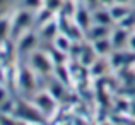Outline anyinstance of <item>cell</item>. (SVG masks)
<instances>
[{"mask_svg": "<svg viewBox=\"0 0 135 125\" xmlns=\"http://www.w3.org/2000/svg\"><path fill=\"white\" fill-rule=\"evenodd\" d=\"M31 65H33L40 74H48V72H51V69H53V65L48 60V57H46L45 53H41V52L33 53V57H31Z\"/></svg>", "mask_w": 135, "mask_h": 125, "instance_id": "6da1fadb", "label": "cell"}, {"mask_svg": "<svg viewBox=\"0 0 135 125\" xmlns=\"http://www.w3.org/2000/svg\"><path fill=\"white\" fill-rule=\"evenodd\" d=\"M36 106L45 115H50V113L55 110V98H53L50 92H40V94L36 96Z\"/></svg>", "mask_w": 135, "mask_h": 125, "instance_id": "7a4b0ae2", "label": "cell"}, {"mask_svg": "<svg viewBox=\"0 0 135 125\" xmlns=\"http://www.w3.org/2000/svg\"><path fill=\"white\" fill-rule=\"evenodd\" d=\"M108 10H109V14H111L113 21H122V19H125L127 16H130V10H128V7H127V3L115 2Z\"/></svg>", "mask_w": 135, "mask_h": 125, "instance_id": "3957f363", "label": "cell"}, {"mask_svg": "<svg viewBox=\"0 0 135 125\" xmlns=\"http://www.w3.org/2000/svg\"><path fill=\"white\" fill-rule=\"evenodd\" d=\"M109 40H111L113 48H122V46L125 45V43L128 41L130 38H128V33H127V31L123 29V27H120V29H115V31L111 33Z\"/></svg>", "mask_w": 135, "mask_h": 125, "instance_id": "277c9868", "label": "cell"}, {"mask_svg": "<svg viewBox=\"0 0 135 125\" xmlns=\"http://www.w3.org/2000/svg\"><path fill=\"white\" fill-rule=\"evenodd\" d=\"M87 33H89V38H91L92 41L101 40V38H106V36H108V26L94 22V24L89 27V29H87Z\"/></svg>", "mask_w": 135, "mask_h": 125, "instance_id": "5b68a950", "label": "cell"}, {"mask_svg": "<svg viewBox=\"0 0 135 125\" xmlns=\"http://www.w3.org/2000/svg\"><path fill=\"white\" fill-rule=\"evenodd\" d=\"M63 84L65 82H62V81H56V77L50 82L48 86V92L53 96L55 99H62L63 96H65V89H63Z\"/></svg>", "mask_w": 135, "mask_h": 125, "instance_id": "8992f818", "label": "cell"}, {"mask_svg": "<svg viewBox=\"0 0 135 125\" xmlns=\"http://www.w3.org/2000/svg\"><path fill=\"white\" fill-rule=\"evenodd\" d=\"M92 48H94V52L98 53V55H106V53L113 48V45H111V40H109V38H101V40L94 41Z\"/></svg>", "mask_w": 135, "mask_h": 125, "instance_id": "52a82bcc", "label": "cell"}, {"mask_svg": "<svg viewBox=\"0 0 135 125\" xmlns=\"http://www.w3.org/2000/svg\"><path fill=\"white\" fill-rule=\"evenodd\" d=\"M34 45H36V34L27 33L19 41V52H29V50L34 48Z\"/></svg>", "mask_w": 135, "mask_h": 125, "instance_id": "ba28073f", "label": "cell"}, {"mask_svg": "<svg viewBox=\"0 0 135 125\" xmlns=\"http://www.w3.org/2000/svg\"><path fill=\"white\" fill-rule=\"evenodd\" d=\"M75 19H77V26L82 27V29H89L91 27V16L87 12V9H79L75 14Z\"/></svg>", "mask_w": 135, "mask_h": 125, "instance_id": "9c48e42d", "label": "cell"}, {"mask_svg": "<svg viewBox=\"0 0 135 125\" xmlns=\"http://www.w3.org/2000/svg\"><path fill=\"white\" fill-rule=\"evenodd\" d=\"M94 57H96V52L94 48H89V46H84L80 50V63L84 67H91L94 63Z\"/></svg>", "mask_w": 135, "mask_h": 125, "instance_id": "30bf717a", "label": "cell"}, {"mask_svg": "<svg viewBox=\"0 0 135 125\" xmlns=\"http://www.w3.org/2000/svg\"><path fill=\"white\" fill-rule=\"evenodd\" d=\"M92 17H94V22L104 24V26L111 24V21H113V17H111V14H109V10H96V12L92 14Z\"/></svg>", "mask_w": 135, "mask_h": 125, "instance_id": "8fae6325", "label": "cell"}, {"mask_svg": "<svg viewBox=\"0 0 135 125\" xmlns=\"http://www.w3.org/2000/svg\"><path fill=\"white\" fill-rule=\"evenodd\" d=\"M21 86H22L24 89H27V91L34 89V77L27 69H24L22 72H21Z\"/></svg>", "mask_w": 135, "mask_h": 125, "instance_id": "7c38bea8", "label": "cell"}, {"mask_svg": "<svg viewBox=\"0 0 135 125\" xmlns=\"http://www.w3.org/2000/svg\"><path fill=\"white\" fill-rule=\"evenodd\" d=\"M53 43H55V48L58 50V52L67 53V52L70 50V40H69L67 36H63V34H60V36H55Z\"/></svg>", "mask_w": 135, "mask_h": 125, "instance_id": "4fadbf2b", "label": "cell"}, {"mask_svg": "<svg viewBox=\"0 0 135 125\" xmlns=\"http://www.w3.org/2000/svg\"><path fill=\"white\" fill-rule=\"evenodd\" d=\"M55 33H56V22H46L43 27H41V36L45 40H55Z\"/></svg>", "mask_w": 135, "mask_h": 125, "instance_id": "5bb4252c", "label": "cell"}, {"mask_svg": "<svg viewBox=\"0 0 135 125\" xmlns=\"http://www.w3.org/2000/svg\"><path fill=\"white\" fill-rule=\"evenodd\" d=\"M45 3H46V10H58L60 7L63 5V0H45Z\"/></svg>", "mask_w": 135, "mask_h": 125, "instance_id": "9a60e30c", "label": "cell"}, {"mask_svg": "<svg viewBox=\"0 0 135 125\" xmlns=\"http://www.w3.org/2000/svg\"><path fill=\"white\" fill-rule=\"evenodd\" d=\"M103 72H104V62L99 60V62H94L91 65V74L92 76H99V74H103Z\"/></svg>", "mask_w": 135, "mask_h": 125, "instance_id": "2e32d148", "label": "cell"}, {"mask_svg": "<svg viewBox=\"0 0 135 125\" xmlns=\"http://www.w3.org/2000/svg\"><path fill=\"white\" fill-rule=\"evenodd\" d=\"M22 3H24V7H26V9L36 10V9H40V7H41L43 0H22Z\"/></svg>", "mask_w": 135, "mask_h": 125, "instance_id": "e0dca14e", "label": "cell"}, {"mask_svg": "<svg viewBox=\"0 0 135 125\" xmlns=\"http://www.w3.org/2000/svg\"><path fill=\"white\" fill-rule=\"evenodd\" d=\"M7 34H9V19L3 17V21H2V36L7 38Z\"/></svg>", "mask_w": 135, "mask_h": 125, "instance_id": "ac0fdd59", "label": "cell"}, {"mask_svg": "<svg viewBox=\"0 0 135 125\" xmlns=\"http://www.w3.org/2000/svg\"><path fill=\"white\" fill-rule=\"evenodd\" d=\"M98 3H101V0H86V5L89 7V9H94Z\"/></svg>", "mask_w": 135, "mask_h": 125, "instance_id": "d6986e66", "label": "cell"}, {"mask_svg": "<svg viewBox=\"0 0 135 125\" xmlns=\"http://www.w3.org/2000/svg\"><path fill=\"white\" fill-rule=\"evenodd\" d=\"M128 43H130V48H132L133 52H135V36H132V38H130V40H128Z\"/></svg>", "mask_w": 135, "mask_h": 125, "instance_id": "ffe728a7", "label": "cell"}, {"mask_svg": "<svg viewBox=\"0 0 135 125\" xmlns=\"http://www.w3.org/2000/svg\"><path fill=\"white\" fill-rule=\"evenodd\" d=\"M115 2H116V0H101V3H103V5H113Z\"/></svg>", "mask_w": 135, "mask_h": 125, "instance_id": "44dd1931", "label": "cell"}, {"mask_svg": "<svg viewBox=\"0 0 135 125\" xmlns=\"http://www.w3.org/2000/svg\"><path fill=\"white\" fill-rule=\"evenodd\" d=\"M116 2H118V3H127L128 0H116Z\"/></svg>", "mask_w": 135, "mask_h": 125, "instance_id": "7402d4cb", "label": "cell"}]
</instances>
